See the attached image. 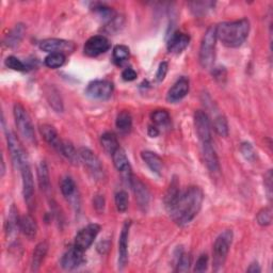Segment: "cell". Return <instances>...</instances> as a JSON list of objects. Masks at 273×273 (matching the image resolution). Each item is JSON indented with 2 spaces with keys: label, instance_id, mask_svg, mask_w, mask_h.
I'll return each instance as SVG.
<instances>
[{
  "label": "cell",
  "instance_id": "obj_44",
  "mask_svg": "<svg viewBox=\"0 0 273 273\" xmlns=\"http://www.w3.org/2000/svg\"><path fill=\"white\" fill-rule=\"evenodd\" d=\"M167 70H169V63H167L166 61L161 62L159 67H158V71H157L156 79L158 80V81H162L165 78V76H166Z\"/></svg>",
  "mask_w": 273,
  "mask_h": 273
},
{
  "label": "cell",
  "instance_id": "obj_32",
  "mask_svg": "<svg viewBox=\"0 0 273 273\" xmlns=\"http://www.w3.org/2000/svg\"><path fill=\"white\" fill-rule=\"evenodd\" d=\"M117 128L121 131H128L131 128L132 118L128 111H122L118 114L117 121H115Z\"/></svg>",
  "mask_w": 273,
  "mask_h": 273
},
{
  "label": "cell",
  "instance_id": "obj_27",
  "mask_svg": "<svg viewBox=\"0 0 273 273\" xmlns=\"http://www.w3.org/2000/svg\"><path fill=\"white\" fill-rule=\"evenodd\" d=\"M59 153L61 155H63L65 157V158L72 163V164H79L80 162V158H79V154L78 152L75 150L74 145H73L70 141L67 140H63L61 148L59 150Z\"/></svg>",
  "mask_w": 273,
  "mask_h": 273
},
{
  "label": "cell",
  "instance_id": "obj_26",
  "mask_svg": "<svg viewBox=\"0 0 273 273\" xmlns=\"http://www.w3.org/2000/svg\"><path fill=\"white\" fill-rule=\"evenodd\" d=\"M25 26L22 24L16 25L10 32L7 35L5 39V44L8 47H15L17 46L20 42H22L24 35H25Z\"/></svg>",
  "mask_w": 273,
  "mask_h": 273
},
{
  "label": "cell",
  "instance_id": "obj_8",
  "mask_svg": "<svg viewBox=\"0 0 273 273\" xmlns=\"http://www.w3.org/2000/svg\"><path fill=\"white\" fill-rule=\"evenodd\" d=\"M194 126L196 134L201 143H208L212 141V123L208 114L202 110H197L194 113Z\"/></svg>",
  "mask_w": 273,
  "mask_h": 273
},
{
  "label": "cell",
  "instance_id": "obj_2",
  "mask_svg": "<svg viewBox=\"0 0 273 273\" xmlns=\"http://www.w3.org/2000/svg\"><path fill=\"white\" fill-rule=\"evenodd\" d=\"M250 32V22L247 18H241L235 22L221 23L216 27L217 39L229 48H236L243 45Z\"/></svg>",
  "mask_w": 273,
  "mask_h": 273
},
{
  "label": "cell",
  "instance_id": "obj_34",
  "mask_svg": "<svg viewBox=\"0 0 273 273\" xmlns=\"http://www.w3.org/2000/svg\"><path fill=\"white\" fill-rule=\"evenodd\" d=\"M129 48L125 45H117L113 48V60L118 65H121L129 58Z\"/></svg>",
  "mask_w": 273,
  "mask_h": 273
},
{
  "label": "cell",
  "instance_id": "obj_21",
  "mask_svg": "<svg viewBox=\"0 0 273 273\" xmlns=\"http://www.w3.org/2000/svg\"><path fill=\"white\" fill-rule=\"evenodd\" d=\"M41 133H42V135H43L44 140L50 146H52V148L59 152L63 140L60 139V136H59V134H58L57 130L55 129L54 126L48 125V124L42 125L41 126Z\"/></svg>",
  "mask_w": 273,
  "mask_h": 273
},
{
  "label": "cell",
  "instance_id": "obj_35",
  "mask_svg": "<svg viewBox=\"0 0 273 273\" xmlns=\"http://www.w3.org/2000/svg\"><path fill=\"white\" fill-rule=\"evenodd\" d=\"M65 55L64 54H49L45 58V65L49 69H59L65 63Z\"/></svg>",
  "mask_w": 273,
  "mask_h": 273
},
{
  "label": "cell",
  "instance_id": "obj_41",
  "mask_svg": "<svg viewBox=\"0 0 273 273\" xmlns=\"http://www.w3.org/2000/svg\"><path fill=\"white\" fill-rule=\"evenodd\" d=\"M190 7L192 8L191 10L194 12L195 15H199V14H204L206 13L209 9H212L214 7L213 3L209 2H203V3H191L189 4Z\"/></svg>",
  "mask_w": 273,
  "mask_h": 273
},
{
  "label": "cell",
  "instance_id": "obj_10",
  "mask_svg": "<svg viewBox=\"0 0 273 273\" xmlns=\"http://www.w3.org/2000/svg\"><path fill=\"white\" fill-rule=\"evenodd\" d=\"M40 48L48 54H70L75 50V44L73 42L62 39H46L40 43Z\"/></svg>",
  "mask_w": 273,
  "mask_h": 273
},
{
  "label": "cell",
  "instance_id": "obj_1",
  "mask_svg": "<svg viewBox=\"0 0 273 273\" xmlns=\"http://www.w3.org/2000/svg\"><path fill=\"white\" fill-rule=\"evenodd\" d=\"M203 201L204 194L201 189L196 186L189 187L187 190L181 192L169 214L176 224L180 226L187 225L201 211Z\"/></svg>",
  "mask_w": 273,
  "mask_h": 273
},
{
  "label": "cell",
  "instance_id": "obj_29",
  "mask_svg": "<svg viewBox=\"0 0 273 273\" xmlns=\"http://www.w3.org/2000/svg\"><path fill=\"white\" fill-rule=\"evenodd\" d=\"M38 180L42 191L47 192L50 189V177L48 166L45 161H41L38 167Z\"/></svg>",
  "mask_w": 273,
  "mask_h": 273
},
{
  "label": "cell",
  "instance_id": "obj_46",
  "mask_svg": "<svg viewBox=\"0 0 273 273\" xmlns=\"http://www.w3.org/2000/svg\"><path fill=\"white\" fill-rule=\"evenodd\" d=\"M265 187L269 198L272 197V171L269 170L265 175Z\"/></svg>",
  "mask_w": 273,
  "mask_h": 273
},
{
  "label": "cell",
  "instance_id": "obj_28",
  "mask_svg": "<svg viewBox=\"0 0 273 273\" xmlns=\"http://www.w3.org/2000/svg\"><path fill=\"white\" fill-rule=\"evenodd\" d=\"M100 144L103 146V149L105 152L108 153L109 155H113V153L117 151L120 146L117 136L113 132H105L100 136Z\"/></svg>",
  "mask_w": 273,
  "mask_h": 273
},
{
  "label": "cell",
  "instance_id": "obj_16",
  "mask_svg": "<svg viewBox=\"0 0 273 273\" xmlns=\"http://www.w3.org/2000/svg\"><path fill=\"white\" fill-rule=\"evenodd\" d=\"M130 186L133 190L135 201L136 203H138L140 209L143 212H146V209H148L150 205V201H151V193L149 191L148 187H146L140 180H138V178H133V177L131 180Z\"/></svg>",
  "mask_w": 273,
  "mask_h": 273
},
{
  "label": "cell",
  "instance_id": "obj_22",
  "mask_svg": "<svg viewBox=\"0 0 273 273\" xmlns=\"http://www.w3.org/2000/svg\"><path fill=\"white\" fill-rule=\"evenodd\" d=\"M141 157L146 165H148L154 173L161 175L163 169V161L158 155L151 151H144L141 153Z\"/></svg>",
  "mask_w": 273,
  "mask_h": 273
},
{
  "label": "cell",
  "instance_id": "obj_5",
  "mask_svg": "<svg viewBox=\"0 0 273 273\" xmlns=\"http://www.w3.org/2000/svg\"><path fill=\"white\" fill-rule=\"evenodd\" d=\"M13 113H14L16 127L19 133L22 134L27 141L36 143L37 138H36L35 127L26 109L20 104H15Z\"/></svg>",
  "mask_w": 273,
  "mask_h": 273
},
{
  "label": "cell",
  "instance_id": "obj_48",
  "mask_svg": "<svg viewBox=\"0 0 273 273\" xmlns=\"http://www.w3.org/2000/svg\"><path fill=\"white\" fill-rule=\"evenodd\" d=\"M148 133L150 136H152V138H156V136L159 134V130L156 127V126H150L148 129Z\"/></svg>",
  "mask_w": 273,
  "mask_h": 273
},
{
  "label": "cell",
  "instance_id": "obj_19",
  "mask_svg": "<svg viewBox=\"0 0 273 273\" xmlns=\"http://www.w3.org/2000/svg\"><path fill=\"white\" fill-rule=\"evenodd\" d=\"M202 153L204 157V161L206 166L208 167V170L216 173L220 171V163L217 153L215 151V148L213 145V142H208V143H203L202 144Z\"/></svg>",
  "mask_w": 273,
  "mask_h": 273
},
{
  "label": "cell",
  "instance_id": "obj_42",
  "mask_svg": "<svg viewBox=\"0 0 273 273\" xmlns=\"http://www.w3.org/2000/svg\"><path fill=\"white\" fill-rule=\"evenodd\" d=\"M240 150L243 155L245 156V158L249 161H253L256 157V153L253 149V146H252L250 143L248 142H244L240 146Z\"/></svg>",
  "mask_w": 273,
  "mask_h": 273
},
{
  "label": "cell",
  "instance_id": "obj_3",
  "mask_svg": "<svg viewBox=\"0 0 273 273\" xmlns=\"http://www.w3.org/2000/svg\"><path fill=\"white\" fill-rule=\"evenodd\" d=\"M216 27L212 26L205 32L201 47H199L198 60L199 64L204 69H211L216 59V44H217Z\"/></svg>",
  "mask_w": 273,
  "mask_h": 273
},
{
  "label": "cell",
  "instance_id": "obj_13",
  "mask_svg": "<svg viewBox=\"0 0 273 273\" xmlns=\"http://www.w3.org/2000/svg\"><path fill=\"white\" fill-rule=\"evenodd\" d=\"M112 159L115 169H117L123 176L124 180L128 182V184H131L132 174H131V167L129 160L126 156V153L123 149L119 148L112 155Z\"/></svg>",
  "mask_w": 273,
  "mask_h": 273
},
{
  "label": "cell",
  "instance_id": "obj_12",
  "mask_svg": "<svg viewBox=\"0 0 273 273\" xmlns=\"http://www.w3.org/2000/svg\"><path fill=\"white\" fill-rule=\"evenodd\" d=\"M110 48V43L106 37L104 36H94L90 38L83 47L85 55L88 57H97L105 54Z\"/></svg>",
  "mask_w": 273,
  "mask_h": 273
},
{
  "label": "cell",
  "instance_id": "obj_38",
  "mask_svg": "<svg viewBox=\"0 0 273 273\" xmlns=\"http://www.w3.org/2000/svg\"><path fill=\"white\" fill-rule=\"evenodd\" d=\"M257 223L261 226H268L272 222V211L270 207L262 208L256 217Z\"/></svg>",
  "mask_w": 273,
  "mask_h": 273
},
{
  "label": "cell",
  "instance_id": "obj_25",
  "mask_svg": "<svg viewBox=\"0 0 273 273\" xmlns=\"http://www.w3.org/2000/svg\"><path fill=\"white\" fill-rule=\"evenodd\" d=\"M48 252V244L46 241H43V243H40L32 254V260H31V270L32 271H38L43 262L46 254Z\"/></svg>",
  "mask_w": 273,
  "mask_h": 273
},
{
  "label": "cell",
  "instance_id": "obj_9",
  "mask_svg": "<svg viewBox=\"0 0 273 273\" xmlns=\"http://www.w3.org/2000/svg\"><path fill=\"white\" fill-rule=\"evenodd\" d=\"M113 93V83L109 80H94L90 82L87 89V96L93 99H108Z\"/></svg>",
  "mask_w": 273,
  "mask_h": 273
},
{
  "label": "cell",
  "instance_id": "obj_39",
  "mask_svg": "<svg viewBox=\"0 0 273 273\" xmlns=\"http://www.w3.org/2000/svg\"><path fill=\"white\" fill-rule=\"evenodd\" d=\"M6 66L9 67V69H11L13 71H16V72H24L26 71V65H25V63L22 61V60H19L18 58L14 57V56H10L6 59Z\"/></svg>",
  "mask_w": 273,
  "mask_h": 273
},
{
  "label": "cell",
  "instance_id": "obj_49",
  "mask_svg": "<svg viewBox=\"0 0 273 273\" xmlns=\"http://www.w3.org/2000/svg\"><path fill=\"white\" fill-rule=\"evenodd\" d=\"M247 271L251 272V273H258V272H260V267L257 262H253V264L250 265V267L248 268Z\"/></svg>",
  "mask_w": 273,
  "mask_h": 273
},
{
  "label": "cell",
  "instance_id": "obj_40",
  "mask_svg": "<svg viewBox=\"0 0 273 273\" xmlns=\"http://www.w3.org/2000/svg\"><path fill=\"white\" fill-rule=\"evenodd\" d=\"M190 267H191V256H190V254L183 253L181 255V257H180V260H178L176 271L177 272H188L189 270H190Z\"/></svg>",
  "mask_w": 273,
  "mask_h": 273
},
{
  "label": "cell",
  "instance_id": "obj_23",
  "mask_svg": "<svg viewBox=\"0 0 273 273\" xmlns=\"http://www.w3.org/2000/svg\"><path fill=\"white\" fill-rule=\"evenodd\" d=\"M19 229L29 239H33L38 233V225L32 216L25 215L19 218Z\"/></svg>",
  "mask_w": 273,
  "mask_h": 273
},
{
  "label": "cell",
  "instance_id": "obj_18",
  "mask_svg": "<svg viewBox=\"0 0 273 273\" xmlns=\"http://www.w3.org/2000/svg\"><path fill=\"white\" fill-rule=\"evenodd\" d=\"M85 261L83 258V252L76 249L75 247L71 248L69 251L65 252L61 259V266L65 270H73L81 266Z\"/></svg>",
  "mask_w": 273,
  "mask_h": 273
},
{
  "label": "cell",
  "instance_id": "obj_47",
  "mask_svg": "<svg viewBox=\"0 0 273 273\" xmlns=\"http://www.w3.org/2000/svg\"><path fill=\"white\" fill-rule=\"evenodd\" d=\"M94 207L97 212H103L105 208V198L101 195H97L94 198Z\"/></svg>",
  "mask_w": 273,
  "mask_h": 273
},
{
  "label": "cell",
  "instance_id": "obj_37",
  "mask_svg": "<svg viewBox=\"0 0 273 273\" xmlns=\"http://www.w3.org/2000/svg\"><path fill=\"white\" fill-rule=\"evenodd\" d=\"M115 205L120 213H125L128 208V194L124 190H120L115 193Z\"/></svg>",
  "mask_w": 273,
  "mask_h": 273
},
{
  "label": "cell",
  "instance_id": "obj_36",
  "mask_svg": "<svg viewBox=\"0 0 273 273\" xmlns=\"http://www.w3.org/2000/svg\"><path fill=\"white\" fill-rule=\"evenodd\" d=\"M151 119L157 126H165L170 123V114L166 110H156L152 113Z\"/></svg>",
  "mask_w": 273,
  "mask_h": 273
},
{
  "label": "cell",
  "instance_id": "obj_33",
  "mask_svg": "<svg viewBox=\"0 0 273 273\" xmlns=\"http://www.w3.org/2000/svg\"><path fill=\"white\" fill-rule=\"evenodd\" d=\"M214 129L220 136L228 135V123L226 118L222 114H219L214 120Z\"/></svg>",
  "mask_w": 273,
  "mask_h": 273
},
{
  "label": "cell",
  "instance_id": "obj_4",
  "mask_svg": "<svg viewBox=\"0 0 273 273\" xmlns=\"http://www.w3.org/2000/svg\"><path fill=\"white\" fill-rule=\"evenodd\" d=\"M234 234L230 229H226L222 234H220L215 241L214 245V259L213 267L215 271H219L224 265L226 257L228 255L229 248L233 243Z\"/></svg>",
  "mask_w": 273,
  "mask_h": 273
},
{
  "label": "cell",
  "instance_id": "obj_43",
  "mask_svg": "<svg viewBox=\"0 0 273 273\" xmlns=\"http://www.w3.org/2000/svg\"><path fill=\"white\" fill-rule=\"evenodd\" d=\"M208 267V256L206 254H202L196 260L194 267V272H204Z\"/></svg>",
  "mask_w": 273,
  "mask_h": 273
},
{
  "label": "cell",
  "instance_id": "obj_11",
  "mask_svg": "<svg viewBox=\"0 0 273 273\" xmlns=\"http://www.w3.org/2000/svg\"><path fill=\"white\" fill-rule=\"evenodd\" d=\"M80 162L85 164L93 176L97 178L104 175V167L98 157L88 148H80L78 151Z\"/></svg>",
  "mask_w": 273,
  "mask_h": 273
},
{
  "label": "cell",
  "instance_id": "obj_45",
  "mask_svg": "<svg viewBox=\"0 0 273 273\" xmlns=\"http://www.w3.org/2000/svg\"><path fill=\"white\" fill-rule=\"evenodd\" d=\"M122 77L125 81H133L136 78V73L130 67L125 69L122 73Z\"/></svg>",
  "mask_w": 273,
  "mask_h": 273
},
{
  "label": "cell",
  "instance_id": "obj_24",
  "mask_svg": "<svg viewBox=\"0 0 273 273\" xmlns=\"http://www.w3.org/2000/svg\"><path fill=\"white\" fill-rule=\"evenodd\" d=\"M181 194V189H180V184H178L176 178L172 181L169 189H167V191L165 193L164 196V206L166 208L167 213H169L172 207L174 206V204L176 203L178 196Z\"/></svg>",
  "mask_w": 273,
  "mask_h": 273
},
{
  "label": "cell",
  "instance_id": "obj_7",
  "mask_svg": "<svg viewBox=\"0 0 273 273\" xmlns=\"http://www.w3.org/2000/svg\"><path fill=\"white\" fill-rule=\"evenodd\" d=\"M100 232V226L96 223L89 224L80 229L75 238L74 247L81 252H86L94 243V240Z\"/></svg>",
  "mask_w": 273,
  "mask_h": 273
},
{
  "label": "cell",
  "instance_id": "obj_20",
  "mask_svg": "<svg viewBox=\"0 0 273 273\" xmlns=\"http://www.w3.org/2000/svg\"><path fill=\"white\" fill-rule=\"evenodd\" d=\"M189 43H190V37L178 31L173 33L167 42V50L172 54H181L188 47Z\"/></svg>",
  "mask_w": 273,
  "mask_h": 273
},
{
  "label": "cell",
  "instance_id": "obj_14",
  "mask_svg": "<svg viewBox=\"0 0 273 273\" xmlns=\"http://www.w3.org/2000/svg\"><path fill=\"white\" fill-rule=\"evenodd\" d=\"M22 178H23V194L25 202L27 203L28 207L31 209L35 201V182H33V175L31 172L30 165H25L22 170Z\"/></svg>",
  "mask_w": 273,
  "mask_h": 273
},
{
  "label": "cell",
  "instance_id": "obj_15",
  "mask_svg": "<svg viewBox=\"0 0 273 273\" xmlns=\"http://www.w3.org/2000/svg\"><path fill=\"white\" fill-rule=\"evenodd\" d=\"M131 222L126 221L123 225L119 240V269L123 270L128 262V237Z\"/></svg>",
  "mask_w": 273,
  "mask_h": 273
},
{
  "label": "cell",
  "instance_id": "obj_30",
  "mask_svg": "<svg viewBox=\"0 0 273 273\" xmlns=\"http://www.w3.org/2000/svg\"><path fill=\"white\" fill-rule=\"evenodd\" d=\"M46 98L52 109L57 112L63 111V103L60 96L59 91L55 87H48L46 90Z\"/></svg>",
  "mask_w": 273,
  "mask_h": 273
},
{
  "label": "cell",
  "instance_id": "obj_6",
  "mask_svg": "<svg viewBox=\"0 0 273 273\" xmlns=\"http://www.w3.org/2000/svg\"><path fill=\"white\" fill-rule=\"evenodd\" d=\"M7 142H8V149L11 154L12 160L16 167L19 170H22L23 167L27 164H29L28 156L24 149L22 142L19 141L17 135L12 130H7Z\"/></svg>",
  "mask_w": 273,
  "mask_h": 273
},
{
  "label": "cell",
  "instance_id": "obj_17",
  "mask_svg": "<svg viewBox=\"0 0 273 273\" xmlns=\"http://www.w3.org/2000/svg\"><path fill=\"white\" fill-rule=\"evenodd\" d=\"M190 89V82L187 77H182L178 79L173 87L167 92L166 99L170 103H177L182 100L189 92Z\"/></svg>",
  "mask_w": 273,
  "mask_h": 273
},
{
  "label": "cell",
  "instance_id": "obj_31",
  "mask_svg": "<svg viewBox=\"0 0 273 273\" xmlns=\"http://www.w3.org/2000/svg\"><path fill=\"white\" fill-rule=\"evenodd\" d=\"M60 188H61L62 194L64 195L66 198L74 197V195L76 194V189H77L76 184H75L74 180H73V178L70 176H66V177L63 178V180L61 181Z\"/></svg>",
  "mask_w": 273,
  "mask_h": 273
}]
</instances>
